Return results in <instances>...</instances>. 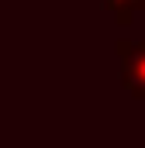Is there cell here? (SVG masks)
I'll return each instance as SVG.
<instances>
[{
  "label": "cell",
  "mask_w": 145,
  "mask_h": 148,
  "mask_svg": "<svg viewBox=\"0 0 145 148\" xmlns=\"http://www.w3.org/2000/svg\"><path fill=\"white\" fill-rule=\"evenodd\" d=\"M117 59H121V86L145 100V41H117Z\"/></svg>",
  "instance_id": "6da1fadb"
},
{
  "label": "cell",
  "mask_w": 145,
  "mask_h": 148,
  "mask_svg": "<svg viewBox=\"0 0 145 148\" xmlns=\"http://www.w3.org/2000/svg\"><path fill=\"white\" fill-rule=\"evenodd\" d=\"M104 7L114 14V21H117V24H131V21H135V14L145 10V0H104Z\"/></svg>",
  "instance_id": "7a4b0ae2"
}]
</instances>
